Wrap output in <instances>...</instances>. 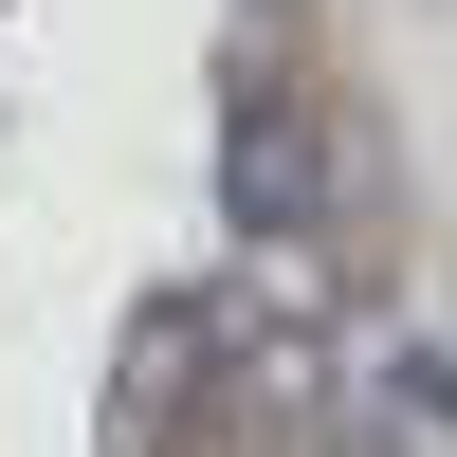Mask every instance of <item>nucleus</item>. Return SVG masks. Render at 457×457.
Masks as SVG:
<instances>
[{"label":"nucleus","instance_id":"nucleus-1","mask_svg":"<svg viewBox=\"0 0 457 457\" xmlns=\"http://www.w3.org/2000/svg\"><path fill=\"white\" fill-rule=\"evenodd\" d=\"M293 238H329V92L293 73L275 0H256L220 55V256H293Z\"/></svg>","mask_w":457,"mask_h":457}]
</instances>
